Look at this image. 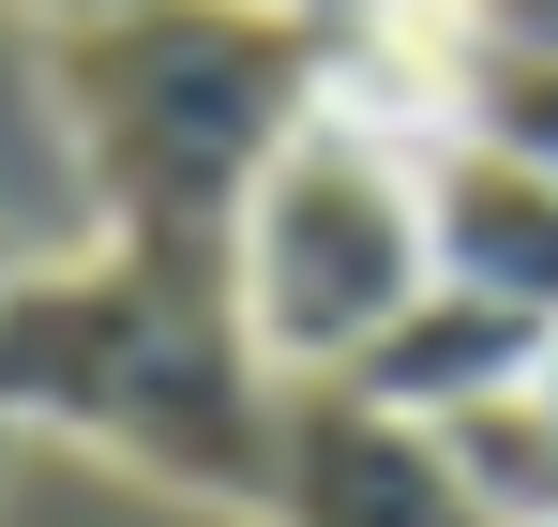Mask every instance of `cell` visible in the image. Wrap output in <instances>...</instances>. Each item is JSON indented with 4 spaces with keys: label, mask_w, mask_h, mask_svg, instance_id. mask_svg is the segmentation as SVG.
Instances as JSON below:
<instances>
[{
    "label": "cell",
    "mask_w": 558,
    "mask_h": 527,
    "mask_svg": "<svg viewBox=\"0 0 558 527\" xmlns=\"http://www.w3.org/2000/svg\"><path fill=\"white\" fill-rule=\"evenodd\" d=\"M0 286H15V226H0Z\"/></svg>",
    "instance_id": "obj_13"
},
{
    "label": "cell",
    "mask_w": 558,
    "mask_h": 527,
    "mask_svg": "<svg viewBox=\"0 0 558 527\" xmlns=\"http://www.w3.org/2000/svg\"><path fill=\"white\" fill-rule=\"evenodd\" d=\"M468 467V498L498 527H558V407L544 392H498V407H468V422H438Z\"/></svg>",
    "instance_id": "obj_7"
},
{
    "label": "cell",
    "mask_w": 558,
    "mask_h": 527,
    "mask_svg": "<svg viewBox=\"0 0 558 527\" xmlns=\"http://www.w3.org/2000/svg\"><path fill=\"white\" fill-rule=\"evenodd\" d=\"M287 15H302V30H317V46H348V30H377V15H392V0H287Z\"/></svg>",
    "instance_id": "obj_10"
},
{
    "label": "cell",
    "mask_w": 558,
    "mask_h": 527,
    "mask_svg": "<svg viewBox=\"0 0 558 527\" xmlns=\"http://www.w3.org/2000/svg\"><path fill=\"white\" fill-rule=\"evenodd\" d=\"M483 61H558V0H453Z\"/></svg>",
    "instance_id": "obj_9"
},
{
    "label": "cell",
    "mask_w": 558,
    "mask_h": 527,
    "mask_svg": "<svg viewBox=\"0 0 558 527\" xmlns=\"http://www.w3.org/2000/svg\"><path fill=\"white\" fill-rule=\"evenodd\" d=\"M0 422L92 438L121 467H151V482H182V498L257 513L287 377L257 361L227 271L76 242V257H15V286H0Z\"/></svg>",
    "instance_id": "obj_2"
},
{
    "label": "cell",
    "mask_w": 558,
    "mask_h": 527,
    "mask_svg": "<svg viewBox=\"0 0 558 527\" xmlns=\"http://www.w3.org/2000/svg\"><path fill=\"white\" fill-rule=\"evenodd\" d=\"M423 242H438V286H483L529 332H558V181L529 151L423 136Z\"/></svg>",
    "instance_id": "obj_5"
},
{
    "label": "cell",
    "mask_w": 558,
    "mask_h": 527,
    "mask_svg": "<svg viewBox=\"0 0 558 527\" xmlns=\"http://www.w3.org/2000/svg\"><path fill=\"white\" fill-rule=\"evenodd\" d=\"M544 377V332L513 317V302H483V286H423L363 361H348V392L392 407V422H468V407H498V392H529Z\"/></svg>",
    "instance_id": "obj_6"
},
{
    "label": "cell",
    "mask_w": 558,
    "mask_h": 527,
    "mask_svg": "<svg viewBox=\"0 0 558 527\" xmlns=\"http://www.w3.org/2000/svg\"><path fill=\"white\" fill-rule=\"evenodd\" d=\"M31 76L92 181V242L227 271L257 167L332 106V46L287 0H121L92 30H31Z\"/></svg>",
    "instance_id": "obj_1"
},
{
    "label": "cell",
    "mask_w": 558,
    "mask_h": 527,
    "mask_svg": "<svg viewBox=\"0 0 558 527\" xmlns=\"http://www.w3.org/2000/svg\"><path fill=\"white\" fill-rule=\"evenodd\" d=\"M272 527H498L468 498V467L438 422H392L363 407L348 377H287V422H272Z\"/></svg>",
    "instance_id": "obj_4"
},
{
    "label": "cell",
    "mask_w": 558,
    "mask_h": 527,
    "mask_svg": "<svg viewBox=\"0 0 558 527\" xmlns=\"http://www.w3.org/2000/svg\"><path fill=\"white\" fill-rule=\"evenodd\" d=\"M227 286H242V332H257L272 377H348V361L438 286V242H423V151L377 136L363 106H317L272 167H257V196H242Z\"/></svg>",
    "instance_id": "obj_3"
},
{
    "label": "cell",
    "mask_w": 558,
    "mask_h": 527,
    "mask_svg": "<svg viewBox=\"0 0 558 527\" xmlns=\"http://www.w3.org/2000/svg\"><path fill=\"white\" fill-rule=\"evenodd\" d=\"M529 392H544V407H558V332H544V377H529Z\"/></svg>",
    "instance_id": "obj_12"
},
{
    "label": "cell",
    "mask_w": 558,
    "mask_h": 527,
    "mask_svg": "<svg viewBox=\"0 0 558 527\" xmlns=\"http://www.w3.org/2000/svg\"><path fill=\"white\" fill-rule=\"evenodd\" d=\"M453 136H498V151H529V167L558 181V61H483Z\"/></svg>",
    "instance_id": "obj_8"
},
{
    "label": "cell",
    "mask_w": 558,
    "mask_h": 527,
    "mask_svg": "<svg viewBox=\"0 0 558 527\" xmlns=\"http://www.w3.org/2000/svg\"><path fill=\"white\" fill-rule=\"evenodd\" d=\"M31 30H92V15H121V0H15Z\"/></svg>",
    "instance_id": "obj_11"
}]
</instances>
